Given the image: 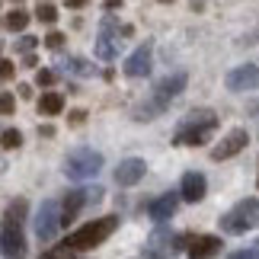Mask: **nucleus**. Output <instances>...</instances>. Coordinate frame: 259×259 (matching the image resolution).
<instances>
[{
  "mask_svg": "<svg viewBox=\"0 0 259 259\" xmlns=\"http://www.w3.org/2000/svg\"><path fill=\"white\" fill-rule=\"evenodd\" d=\"M176 208H179V192L170 189V192H163V195H157V198L147 202V218H151L154 224H166L176 214Z\"/></svg>",
  "mask_w": 259,
  "mask_h": 259,
  "instance_id": "16",
  "label": "nucleus"
},
{
  "mask_svg": "<svg viewBox=\"0 0 259 259\" xmlns=\"http://www.w3.org/2000/svg\"><path fill=\"white\" fill-rule=\"evenodd\" d=\"M64 32H48L45 35V48H52V52H61V48H64Z\"/></svg>",
  "mask_w": 259,
  "mask_h": 259,
  "instance_id": "25",
  "label": "nucleus"
},
{
  "mask_svg": "<svg viewBox=\"0 0 259 259\" xmlns=\"http://www.w3.org/2000/svg\"><path fill=\"white\" fill-rule=\"evenodd\" d=\"M122 26H118L115 16H103V23H99V35H96V58L99 61H112L118 58V48H122Z\"/></svg>",
  "mask_w": 259,
  "mask_h": 259,
  "instance_id": "8",
  "label": "nucleus"
},
{
  "mask_svg": "<svg viewBox=\"0 0 259 259\" xmlns=\"http://www.w3.org/2000/svg\"><path fill=\"white\" fill-rule=\"evenodd\" d=\"M256 186H259V176H256Z\"/></svg>",
  "mask_w": 259,
  "mask_h": 259,
  "instance_id": "38",
  "label": "nucleus"
},
{
  "mask_svg": "<svg viewBox=\"0 0 259 259\" xmlns=\"http://www.w3.org/2000/svg\"><path fill=\"white\" fill-rule=\"evenodd\" d=\"M118 7H122V0H106L103 10H118Z\"/></svg>",
  "mask_w": 259,
  "mask_h": 259,
  "instance_id": "33",
  "label": "nucleus"
},
{
  "mask_svg": "<svg viewBox=\"0 0 259 259\" xmlns=\"http://www.w3.org/2000/svg\"><path fill=\"white\" fill-rule=\"evenodd\" d=\"M160 4H173V0H160Z\"/></svg>",
  "mask_w": 259,
  "mask_h": 259,
  "instance_id": "36",
  "label": "nucleus"
},
{
  "mask_svg": "<svg viewBox=\"0 0 259 259\" xmlns=\"http://www.w3.org/2000/svg\"><path fill=\"white\" fill-rule=\"evenodd\" d=\"M144 173H147V163L141 157H125V160H118V166H115V183L122 189H132L144 179Z\"/></svg>",
  "mask_w": 259,
  "mask_h": 259,
  "instance_id": "17",
  "label": "nucleus"
},
{
  "mask_svg": "<svg viewBox=\"0 0 259 259\" xmlns=\"http://www.w3.org/2000/svg\"><path fill=\"white\" fill-rule=\"evenodd\" d=\"M246 144H250L246 128H231V132L218 141V147H211V160H231V157H237L240 151H246Z\"/></svg>",
  "mask_w": 259,
  "mask_h": 259,
  "instance_id": "12",
  "label": "nucleus"
},
{
  "mask_svg": "<svg viewBox=\"0 0 259 259\" xmlns=\"http://www.w3.org/2000/svg\"><path fill=\"white\" fill-rule=\"evenodd\" d=\"M19 144H23V135H19L16 128H7V132L0 135V147H7V151H16Z\"/></svg>",
  "mask_w": 259,
  "mask_h": 259,
  "instance_id": "23",
  "label": "nucleus"
},
{
  "mask_svg": "<svg viewBox=\"0 0 259 259\" xmlns=\"http://www.w3.org/2000/svg\"><path fill=\"white\" fill-rule=\"evenodd\" d=\"M55 80H58V71H38L35 74V83L38 87H55Z\"/></svg>",
  "mask_w": 259,
  "mask_h": 259,
  "instance_id": "28",
  "label": "nucleus"
},
{
  "mask_svg": "<svg viewBox=\"0 0 259 259\" xmlns=\"http://www.w3.org/2000/svg\"><path fill=\"white\" fill-rule=\"evenodd\" d=\"M35 45H38V38H32V35H23V38H19V42H16V52L29 55V52H32Z\"/></svg>",
  "mask_w": 259,
  "mask_h": 259,
  "instance_id": "29",
  "label": "nucleus"
},
{
  "mask_svg": "<svg viewBox=\"0 0 259 259\" xmlns=\"http://www.w3.org/2000/svg\"><path fill=\"white\" fill-rule=\"evenodd\" d=\"M103 198V189L93 186V189H71V192L64 195V202L58 205V211H61V227L74 224V218L80 214V208L90 205V202H99Z\"/></svg>",
  "mask_w": 259,
  "mask_h": 259,
  "instance_id": "10",
  "label": "nucleus"
},
{
  "mask_svg": "<svg viewBox=\"0 0 259 259\" xmlns=\"http://www.w3.org/2000/svg\"><path fill=\"white\" fill-rule=\"evenodd\" d=\"M16 109V96L13 93H0V115H13Z\"/></svg>",
  "mask_w": 259,
  "mask_h": 259,
  "instance_id": "26",
  "label": "nucleus"
},
{
  "mask_svg": "<svg viewBox=\"0 0 259 259\" xmlns=\"http://www.w3.org/2000/svg\"><path fill=\"white\" fill-rule=\"evenodd\" d=\"M29 19H32V16H29L23 7H16V10H10V13L4 16V26L10 29V32H23V29L29 26Z\"/></svg>",
  "mask_w": 259,
  "mask_h": 259,
  "instance_id": "19",
  "label": "nucleus"
},
{
  "mask_svg": "<svg viewBox=\"0 0 259 259\" xmlns=\"http://www.w3.org/2000/svg\"><path fill=\"white\" fill-rule=\"evenodd\" d=\"M186 83H189V77H186L183 71H176V74H166L163 80H157V83H154L151 96H147V103L135 106L132 118H135V122H154L157 115H163L166 109H170V103H173V99H179V96H183Z\"/></svg>",
  "mask_w": 259,
  "mask_h": 259,
  "instance_id": "1",
  "label": "nucleus"
},
{
  "mask_svg": "<svg viewBox=\"0 0 259 259\" xmlns=\"http://www.w3.org/2000/svg\"><path fill=\"white\" fill-rule=\"evenodd\" d=\"M67 7H71V10H83L87 0H67Z\"/></svg>",
  "mask_w": 259,
  "mask_h": 259,
  "instance_id": "32",
  "label": "nucleus"
},
{
  "mask_svg": "<svg viewBox=\"0 0 259 259\" xmlns=\"http://www.w3.org/2000/svg\"><path fill=\"white\" fill-rule=\"evenodd\" d=\"M214 132H218V115L211 109H192V112H186V118L176 125L173 144L176 147H202L214 138Z\"/></svg>",
  "mask_w": 259,
  "mask_h": 259,
  "instance_id": "3",
  "label": "nucleus"
},
{
  "mask_svg": "<svg viewBox=\"0 0 259 259\" xmlns=\"http://www.w3.org/2000/svg\"><path fill=\"white\" fill-rule=\"evenodd\" d=\"M19 96L29 99V96H32V87H29V83H19Z\"/></svg>",
  "mask_w": 259,
  "mask_h": 259,
  "instance_id": "31",
  "label": "nucleus"
},
{
  "mask_svg": "<svg viewBox=\"0 0 259 259\" xmlns=\"http://www.w3.org/2000/svg\"><path fill=\"white\" fill-rule=\"evenodd\" d=\"M23 67H35V55H26L23 58Z\"/></svg>",
  "mask_w": 259,
  "mask_h": 259,
  "instance_id": "34",
  "label": "nucleus"
},
{
  "mask_svg": "<svg viewBox=\"0 0 259 259\" xmlns=\"http://www.w3.org/2000/svg\"><path fill=\"white\" fill-rule=\"evenodd\" d=\"M151 67H154V42H151V38H144V42L128 55V61L122 64V71H125V77L138 80V77L151 74Z\"/></svg>",
  "mask_w": 259,
  "mask_h": 259,
  "instance_id": "11",
  "label": "nucleus"
},
{
  "mask_svg": "<svg viewBox=\"0 0 259 259\" xmlns=\"http://www.w3.org/2000/svg\"><path fill=\"white\" fill-rule=\"evenodd\" d=\"M250 112H259V99H256V103H250Z\"/></svg>",
  "mask_w": 259,
  "mask_h": 259,
  "instance_id": "35",
  "label": "nucleus"
},
{
  "mask_svg": "<svg viewBox=\"0 0 259 259\" xmlns=\"http://www.w3.org/2000/svg\"><path fill=\"white\" fill-rule=\"evenodd\" d=\"M183 250H186V237L160 224V227H157V231H154L151 237H147L141 259H170V256L183 253Z\"/></svg>",
  "mask_w": 259,
  "mask_h": 259,
  "instance_id": "7",
  "label": "nucleus"
},
{
  "mask_svg": "<svg viewBox=\"0 0 259 259\" xmlns=\"http://www.w3.org/2000/svg\"><path fill=\"white\" fill-rule=\"evenodd\" d=\"M221 250H224V243H221V237H218V234L186 237V253H189V259H214Z\"/></svg>",
  "mask_w": 259,
  "mask_h": 259,
  "instance_id": "14",
  "label": "nucleus"
},
{
  "mask_svg": "<svg viewBox=\"0 0 259 259\" xmlns=\"http://www.w3.org/2000/svg\"><path fill=\"white\" fill-rule=\"evenodd\" d=\"M87 122V112L83 109H77V112H71V125H83Z\"/></svg>",
  "mask_w": 259,
  "mask_h": 259,
  "instance_id": "30",
  "label": "nucleus"
},
{
  "mask_svg": "<svg viewBox=\"0 0 259 259\" xmlns=\"http://www.w3.org/2000/svg\"><path fill=\"white\" fill-rule=\"evenodd\" d=\"M38 112H42V115H61L64 112V96L58 93V90L42 93V99H38Z\"/></svg>",
  "mask_w": 259,
  "mask_h": 259,
  "instance_id": "18",
  "label": "nucleus"
},
{
  "mask_svg": "<svg viewBox=\"0 0 259 259\" xmlns=\"http://www.w3.org/2000/svg\"><path fill=\"white\" fill-rule=\"evenodd\" d=\"M99 170H103V154L93 151V147H74L64 157V176L74 179V183L93 179V176H99Z\"/></svg>",
  "mask_w": 259,
  "mask_h": 259,
  "instance_id": "6",
  "label": "nucleus"
},
{
  "mask_svg": "<svg viewBox=\"0 0 259 259\" xmlns=\"http://www.w3.org/2000/svg\"><path fill=\"white\" fill-rule=\"evenodd\" d=\"M26 198L7 205L4 211V224H0V256L4 259H26V234H23V221H26Z\"/></svg>",
  "mask_w": 259,
  "mask_h": 259,
  "instance_id": "2",
  "label": "nucleus"
},
{
  "mask_svg": "<svg viewBox=\"0 0 259 259\" xmlns=\"http://www.w3.org/2000/svg\"><path fill=\"white\" fill-rule=\"evenodd\" d=\"M218 224H221V234H231V237H240L259 227V198H240L231 211L221 214Z\"/></svg>",
  "mask_w": 259,
  "mask_h": 259,
  "instance_id": "5",
  "label": "nucleus"
},
{
  "mask_svg": "<svg viewBox=\"0 0 259 259\" xmlns=\"http://www.w3.org/2000/svg\"><path fill=\"white\" fill-rule=\"evenodd\" d=\"M35 19H38V23H45V26H55V23H58V7L38 4V7H35Z\"/></svg>",
  "mask_w": 259,
  "mask_h": 259,
  "instance_id": "21",
  "label": "nucleus"
},
{
  "mask_svg": "<svg viewBox=\"0 0 259 259\" xmlns=\"http://www.w3.org/2000/svg\"><path fill=\"white\" fill-rule=\"evenodd\" d=\"M35 237L42 243H52L58 231H61V211H58V202L55 198H45L42 205H38V211H35Z\"/></svg>",
  "mask_w": 259,
  "mask_h": 259,
  "instance_id": "9",
  "label": "nucleus"
},
{
  "mask_svg": "<svg viewBox=\"0 0 259 259\" xmlns=\"http://www.w3.org/2000/svg\"><path fill=\"white\" fill-rule=\"evenodd\" d=\"M227 259H259V240L246 243V246H240V250H234V253H227Z\"/></svg>",
  "mask_w": 259,
  "mask_h": 259,
  "instance_id": "22",
  "label": "nucleus"
},
{
  "mask_svg": "<svg viewBox=\"0 0 259 259\" xmlns=\"http://www.w3.org/2000/svg\"><path fill=\"white\" fill-rule=\"evenodd\" d=\"M13 4H23V0H13Z\"/></svg>",
  "mask_w": 259,
  "mask_h": 259,
  "instance_id": "37",
  "label": "nucleus"
},
{
  "mask_svg": "<svg viewBox=\"0 0 259 259\" xmlns=\"http://www.w3.org/2000/svg\"><path fill=\"white\" fill-rule=\"evenodd\" d=\"M176 192H179V202H189V205L202 202V198L208 195V179H205V173H195V170L183 173Z\"/></svg>",
  "mask_w": 259,
  "mask_h": 259,
  "instance_id": "15",
  "label": "nucleus"
},
{
  "mask_svg": "<svg viewBox=\"0 0 259 259\" xmlns=\"http://www.w3.org/2000/svg\"><path fill=\"white\" fill-rule=\"evenodd\" d=\"M118 231V214H106V218H93V221L80 224L74 234H67L64 246L74 253H83V250H96L99 243H106L109 237Z\"/></svg>",
  "mask_w": 259,
  "mask_h": 259,
  "instance_id": "4",
  "label": "nucleus"
},
{
  "mask_svg": "<svg viewBox=\"0 0 259 259\" xmlns=\"http://www.w3.org/2000/svg\"><path fill=\"white\" fill-rule=\"evenodd\" d=\"M224 87L231 90V93H253V90H259V67L256 64L234 67V71L224 77Z\"/></svg>",
  "mask_w": 259,
  "mask_h": 259,
  "instance_id": "13",
  "label": "nucleus"
},
{
  "mask_svg": "<svg viewBox=\"0 0 259 259\" xmlns=\"http://www.w3.org/2000/svg\"><path fill=\"white\" fill-rule=\"evenodd\" d=\"M61 71L64 74H77V77H90V74H96V67L87 61V58H67V61L61 64Z\"/></svg>",
  "mask_w": 259,
  "mask_h": 259,
  "instance_id": "20",
  "label": "nucleus"
},
{
  "mask_svg": "<svg viewBox=\"0 0 259 259\" xmlns=\"http://www.w3.org/2000/svg\"><path fill=\"white\" fill-rule=\"evenodd\" d=\"M38 259H77V253H74V250H67V246L61 243V246H52V250H45Z\"/></svg>",
  "mask_w": 259,
  "mask_h": 259,
  "instance_id": "24",
  "label": "nucleus"
},
{
  "mask_svg": "<svg viewBox=\"0 0 259 259\" xmlns=\"http://www.w3.org/2000/svg\"><path fill=\"white\" fill-rule=\"evenodd\" d=\"M13 77H16V64L0 58V80H13Z\"/></svg>",
  "mask_w": 259,
  "mask_h": 259,
  "instance_id": "27",
  "label": "nucleus"
}]
</instances>
